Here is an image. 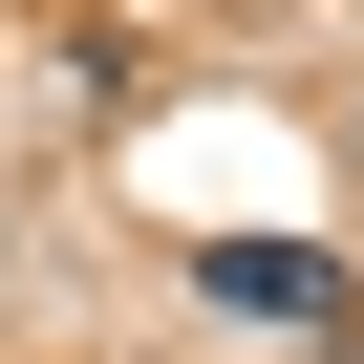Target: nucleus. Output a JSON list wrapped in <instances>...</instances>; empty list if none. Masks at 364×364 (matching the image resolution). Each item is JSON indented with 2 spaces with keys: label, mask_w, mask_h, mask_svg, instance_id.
Masks as SVG:
<instances>
[{
  "label": "nucleus",
  "mask_w": 364,
  "mask_h": 364,
  "mask_svg": "<svg viewBox=\"0 0 364 364\" xmlns=\"http://www.w3.org/2000/svg\"><path fill=\"white\" fill-rule=\"evenodd\" d=\"M193 300H215V321H257V343H300V364H364V279H343L321 236H215V257H193Z\"/></svg>",
  "instance_id": "1"
}]
</instances>
